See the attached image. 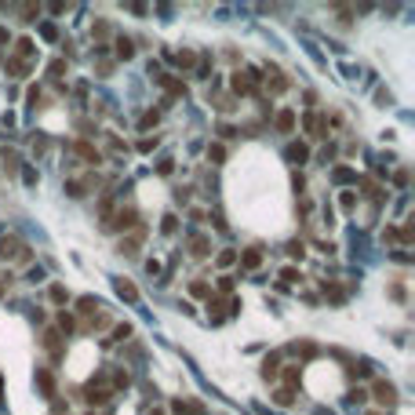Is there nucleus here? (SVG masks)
Wrapping results in <instances>:
<instances>
[{"instance_id":"f257e3e1","label":"nucleus","mask_w":415,"mask_h":415,"mask_svg":"<svg viewBox=\"0 0 415 415\" xmlns=\"http://www.w3.org/2000/svg\"><path fill=\"white\" fill-rule=\"evenodd\" d=\"M255 69H237L233 73V80H230V88H233V95H252L255 91Z\"/></svg>"},{"instance_id":"f03ea898","label":"nucleus","mask_w":415,"mask_h":415,"mask_svg":"<svg viewBox=\"0 0 415 415\" xmlns=\"http://www.w3.org/2000/svg\"><path fill=\"white\" fill-rule=\"evenodd\" d=\"M371 393H375V401H379L383 408H390V404L397 401V390H393V383H386V379H379L375 386H371Z\"/></svg>"},{"instance_id":"7ed1b4c3","label":"nucleus","mask_w":415,"mask_h":415,"mask_svg":"<svg viewBox=\"0 0 415 415\" xmlns=\"http://www.w3.org/2000/svg\"><path fill=\"white\" fill-rule=\"evenodd\" d=\"M266 84H270V91H288V88H292V80H288L277 66H266Z\"/></svg>"},{"instance_id":"20e7f679","label":"nucleus","mask_w":415,"mask_h":415,"mask_svg":"<svg viewBox=\"0 0 415 415\" xmlns=\"http://www.w3.org/2000/svg\"><path fill=\"white\" fill-rule=\"evenodd\" d=\"M186 248H190V255H193V259L212 255V244H208V237H204V233H193V237L186 240Z\"/></svg>"},{"instance_id":"39448f33","label":"nucleus","mask_w":415,"mask_h":415,"mask_svg":"<svg viewBox=\"0 0 415 415\" xmlns=\"http://www.w3.org/2000/svg\"><path fill=\"white\" fill-rule=\"evenodd\" d=\"M237 259H240L244 270H259V266H262V252H259V248H244Z\"/></svg>"},{"instance_id":"423d86ee","label":"nucleus","mask_w":415,"mask_h":415,"mask_svg":"<svg viewBox=\"0 0 415 415\" xmlns=\"http://www.w3.org/2000/svg\"><path fill=\"white\" fill-rule=\"evenodd\" d=\"M131 226H135V212H131V208H120L117 219H113L106 230H131Z\"/></svg>"},{"instance_id":"0eeeda50","label":"nucleus","mask_w":415,"mask_h":415,"mask_svg":"<svg viewBox=\"0 0 415 415\" xmlns=\"http://www.w3.org/2000/svg\"><path fill=\"white\" fill-rule=\"evenodd\" d=\"M142 237H146V230H135L128 240H120V255H139V244H142Z\"/></svg>"},{"instance_id":"6e6552de","label":"nucleus","mask_w":415,"mask_h":415,"mask_svg":"<svg viewBox=\"0 0 415 415\" xmlns=\"http://www.w3.org/2000/svg\"><path fill=\"white\" fill-rule=\"evenodd\" d=\"M303 128H306V135L324 139V128H320V117H317V113H306V117H303Z\"/></svg>"},{"instance_id":"1a4fd4ad","label":"nucleus","mask_w":415,"mask_h":415,"mask_svg":"<svg viewBox=\"0 0 415 415\" xmlns=\"http://www.w3.org/2000/svg\"><path fill=\"white\" fill-rule=\"evenodd\" d=\"M73 149H77L80 157H84V160H91V164H99V149H95L91 142H84V139H80V142H73Z\"/></svg>"},{"instance_id":"9d476101","label":"nucleus","mask_w":415,"mask_h":415,"mask_svg":"<svg viewBox=\"0 0 415 415\" xmlns=\"http://www.w3.org/2000/svg\"><path fill=\"white\" fill-rule=\"evenodd\" d=\"M292 128H295V113H292V109H280V113H277V131L288 135Z\"/></svg>"},{"instance_id":"9b49d317","label":"nucleus","mask_w":415,"mask_h":415,"mask_svg":"<svg viewBox=\"0 0 415 415\" xmlns=\"http://www.w3.org/2000/svg\"><path fill=\"white\" fill-rule=\"evenodd\" d=\"M117 295L128 299V303H135V299H139V288H135L131 280H117Z\"/></svg>"},{"instance_id":"f8f14e48","label":"nucleus","mask_w":415,"mask_h":415,"mask_svg":"<svg viewBox=\"0 0 415 415\" xmlns=\"http://www.w3.org/2000/svg\"><path fill=\"white\" fill-rule=\"evenodd\" d=\"M277 368H280V357L270 353V357L262 361V379H273V375H277Z\"/></svg>"},{"instance_id":"ddd939ff","label":"nucleus","mask_w":415,"mask_h":415,"mask_svg":"<svg viewBox=\"0 0 415 415\" xmlns=\"http://www.w3.org/2000/svg\"><path fill=\"white\" fill-rule=\"evenodd\" d=\"M306 157H310V149H306L303 142H292V146H288V160H299V164H303Z\"/></svg>"},{"instance_id":"4468645a","label":"nucleus","mask_w":415,"mask_h":415,"mask_svg":"<svg viewBox=\"0 0 415 415\" xmlns=\"http://www.w3.org/2000/svg\"><path fill=\"white\" fill-rule=\"evenodd\" d=\"M157 80H160V84L168 88L172 95H186V84H182V80H172V77H157Z\"/></svg>"},{"instance_id":"2eb2a0df","label":"nucleus","mask_w":415,"mask_h":415,"mask_svg":"<svg viewBox=\"0 0 415 415\" xmlns=\"http://www.w3.org/2000/svg\"><path fill=\"white\" fill-rule=\"evenodd\" d=\"M190 295H193V299H212V288H208L204 280H193V284H190Z\"/></svg>"},{"instance_id":"dca6fc26","label":"nucleus","mask_w":415,"mask_h":415,"mask_svg":"<svg viewBox=\"0 0 415 415\" xmlns=\"http://www.w3.org/2000/svg\"><path fill=\"white\" fill-rule=\"evenodd\" d=\"M15 248H18V240H11V237H4V240H0V259H15L18 252H15Z\"/></svg>"},{"instance_id":"f3484780","label":"nucleus","mask_w":415,"mask_h":415,"mask_svg":"<svg viewBox=\"0 0 415 415\" xmlns=\"http://www.w3.org/2000/svg\"><path fill=\"white\" fill-rule=\"evenodd\" d=\"M109 397H113V390H95V386L88 390V404H106Z\"/></svg>"},{"instance_id":"a211bd4d","label":"nucleus","mask_w":415,"mask_h":415,"mask_svg":"<svg viewBox=\"0 0 415 415\" xmlns=\"http://www.w3.org/2000/svg\"><path fill=\"white\" fill-rule=\"evenodd\" d=\"M33 48H36V44H33V40H29V36H22V40H18V44H15V51H18V59H22V62H26V59L33 55Z\"/></svg>"},{"instance_id":"6ab92c4d","label":"nucleus","mask_w":415,"mask_h":415,"mask_svg":"<svg viewBox=\"0 0 415 415\" xmlns=\"http://www.w3.org/2000/svg\"><path fill=\"white\" fill-rule=\"evenodd\" d=\"M4 172H8V175L18 172V153H15V149H4Z\"/></svg>"},{"instance_id":"aec40b11","label":"nucleus","mask_w":415,"mask_h":415,"mask_svg":"<svg viewBox=\"0 0 415 415\" xmlns=\"http://www.w3.org/2000/svg\"><path fill=\"white\" fill-rule=\"evenodd\" d=\"M131 55H135L131 40H128V36H120V40H117V59H131Z\"/></svg>"},{"instance_id":"412c9836","label":"nucleus","mask_w":415,"mask_h":415,"mask_svg":"<svg viewBox=\"0 0 415 415\" xmlns=\"http://www.w3.org/2000/svg\"><path fill=\"white\" fill-rule=\"evenodd\" d=\"M324 299H331V303H343V299H346V292H343L339 284H324Z\"/></svg>"},{"instance_id":"4be33fe9","label":"nucleus","mask_w":415,"mask_h":415,"mask_svg":"<svg viewBox=\"0 0 415 415\" xmlns=\"http://www.w3.org/2000/svg\"><path fill=\"white\" fill-rule=\"evenodd\" d=\"M8 69H11L15 77H26V73H29V62H22V59H8Z\"/></svg>"},{"instance_id":"5701e85b","label":"nucleus","mask_w":415,"mask_h":415,"mask_svg":"<svg viewBox=\"0 0 415 415\" xmlns=\"http://www.w3.org/2000/svg\"><path fill=\"white\" fill-rule=\"evenodd\" d=\"M280 280H284V284H295V280H303V273H299L295 266H284V270H280Z\"/></svg>"},{"instance_id":"b1692460","label":"nucleus","mask_w":415,"mask_h":415,"mask_svg":"<svg viewBox=\"0 0 415 415\" xmlns=\"http://www.w3.org/2000/svg\"><path fill=\"white\" fill-rule=\"evenodd\" d=\"M36 383H40V390H44L48 397H55V386H51V375H48V371H40V375H36Z\"/></svg>"},{"instance_id":"393cba45","label":"nucleus","mask_w":415,"mask_h":415,"mask_svg":"<svg viewBox=\"0 0 415 415\" xmlns=\"http://www.w3.org/2000/svg\"><path fill=\"white\" fill-rule=\"evenodd\" d=\"M44 346L59 357V331H44Z\"/></svg>"},{"instance_id":"a878e982","label":"nucleus","mask_w":415,"mask_h":415,"mask_svg":"<svg viewBox=\"0 0 415 415\" xmlns=\"http://www.w3.org/2000/svg\"><path fill=\"white\" fill-rule=\"evenodd\" d=\"M237 262V252H233V248H222V252H219V266H233Z\"/></svg>"},{"instance_id":"bb28decb","label":"nucleus","mask_w":415,"mask_h":415,"mask_svg":"<svg viewBox=\"0 0 415 415\" xmlns=\"http://www.w3.org/2000/svg\"><path fill=\"white\" fill-rule=\"evenodd\" d=\"M175 62H179L182 69H190V66L197 62V55H193V51H179V55H175Z\"/></svg>"},{"instance_id":"cd10ccee","label":"nucleus","mask_w":415,"mask_h":415,"mask_svg":"<svg viewBox=\"0 0 415 415\" xmlns=\"http://www.w3.org/2000/svg\"><path fill=\"white\" fill-rule=\"evenodd\" d=\"M160 120V113L157 109H149V113H142V120H139V128H153V124Z\"/></svg>"},{"instance_id":"c85d7f7f","label":"nucleus","mask_w":415,"mask_h":415,"mask_svg":"<svg viewBox=\"0 0 415 415\" xmlns=\"http://www.w3.org/2000/svg\"><path fill=\"white\" fill-rule=\"evenodd\" d=\"M273 401H277L280 408H288V404H292L295 397H292V390H277V393H273Z\"/></svg>"},{"instance_id":"c756f323","label":"nucleus","mask_w":415,"mask_h":415,"mask_svg":"<svg viewBox=\"0 0 415 415\" xmlns=\"http://www.w3.org/2000/svg\"><path fill=\"white\" fill-rule=\"evenodd\" d=\"M299 379H303L299 368H288V371H284V383H288V386H299Z\"/></svg>"},{"instance_id":"7c9ffc66","label":"nucleus","mask_w":415,"mask_h":415,"mask_svg":"<svg viewBox=\"0 0 415 415\" xmlns=\"http://www.w3.org/2000/svg\"><path fill=\"white\" fill-rule=\"evenodd\" d=\"M128 335H131V324H117V328H113V343L128 339Z\"/></svg>"},{"instance_id":"2f4dec72","label":"nucleus","mask_w":415,"mask_h":415,"mask_svg":"<svg viewBox=\"0 0 415 415\" xmlns=\"http://www.w3.org/2000/svg\"><path fill=\"white\" fill-rule=\"evenodd\" d=\"M219 292H222V295H230V292H233V277H230V273H222V277H219Z\"/></svg>"},{"instance_id":"473e14b6","label":"nucleus","mask_w":415,"mask_h":415,"mask_svg":"<svg viewBox=\"0 0 415 415\" xmlns=\"http://www.w3.org/2000/svg\"><path fill=\"white\" fill-rule=\"evenodd\" d=\"M160 230H164V233H175V230H179V219H175V215H164V226H160Z\"/></svg>"},{"instance_id":"72a5a7b5","label":"nucleus","mask_w":415,"mask_h":415,"mask_svg":"<svg viewBox=\"0 0 415 415\" xmlns=\"http://www.w3.org/2000/svg\"><path fill=\"white\" fill-rule=\"evenodd\" d=\"M350 179H357L350 168H335V182H350Z\"/></svg>"},{"instance_id":"f704fd0d","label":"nucleus","mask_w":415,"mask_h":415,"mask_svg":"<svg viewBox=\"0 0 415 415\" xmlns=\"http://www.w3.org/2000/svg\"><path fill=\"white\" fill-rule=\"evenodd\" d=\"M353 204H357V197L346 190V193H343V212H353Z\"/></svg>"},{"instance_id":"c9c22d12","label":"nucleus","mask_w":415,"mask_h":415,"mask_svg":"<svg viewBox=\"0 0 415 415\" xmlns=\"http://www.w3.org/2000/svg\"><path fill=\"white\" fill-rule=\"evenodd\" d=\"M59 328H62V331H73V317H69V313H59Z\"/></svg>"},{"instance_id":"e433bc0d","label":"nucleus","mask_w":415,"mask_h":415,"mask_svg":"<svg viewBox=\"0 0 415 415\" xmlns=\"http://www.w3.org/2000/svg\"><path fill=\"white\" fill-rule=\"evenodd\" d=\"M390 295H393L397 303H404V284H390Z\"/></svg>"},{"instance_id":"4c0bfd02","label":"nucleus","mask_w":415,"mask_h":415,"mask_svg":"<svg viewBox=\"0 0 415 415\" xmlns=\"http://www.w3.org/2000/svg\"><path fill=\"white\" fill-rule=\"evenodd\" d=\"M51 299H55V303H66L69 295H66V288H59V284H55V288H51Z\"/></svg>"},{"instance_id":"58836bf2","label":"nucleus","mask_w":415,"mask_h":415,"mask_svg":"<svg viewBox=\"0 0 415 415\" xmlns=\"http://www.w3.org/2000/svg\"><path fill=\"white\" fill-rule=\"evenodd\" d=\"M77 306H80V313H91V306H95V299H91V295H84V299H80Z\"/></svg>"},{"instance_id":"ea45409f","label":"nucleus","mask_w":415,"mask_h":415,"mask_svg":"<svg viewBox=\"0 0 415 415\" xmlns=\"http://www.w3.org/2000/svg\"><path fill=\"white\" fill-rule=\"evenodd\" d=\"M208 157H212V160H222L226 149H222V146H208Z\"/></svg>"},{"instance_id":"a19ab883","label":"nucleus","mask_w":415,"mask_h":415,"mask_svg":"<svg viewBox=\"0 0 415 415\" xmlns=\"http://www.w3.org/2000/svg\"><path fill=\"white\" fill-rule=\"evenodd\" d=\"M288 255H295V259H303V244H299V240H292V244H288Z\"/></svg>"},{"instance_id":"79ce46f5","label":"nucleus","mask_w":415,"mask_h":415,"mask_svg":"<svg viewBox=\"0 0 415 415\" xmlns=\"http://www.w3.org/2000/svg\"><path fill=\"white\" fill-rule=\"evenodd\" d=\"M62 69H66V62H62V59H55V62H51V66H48V73H51V77H59V73H62Z\"/></svg>"},{"instance_id":"37998d69","label":"nucleus","mask_w":415,"mask_h":415,"mask_svg":"<svg viewBox=\"0 0 415 415\" xmlns=\"http://www.w3.org/2000/svg\"><path fill=\"white\" fill-rule=\"evenodd\" d=\"M157 142H160V139H157V135H153V139H142V142H139V149H142V153H149V149H153V146H157Z\"/></svg>"},{"instance_id":"c03bdc74","label":"nucleus","mask_w":415,"mask_h":415,"mask_svg":"<svg viewBox=\"0 0 415 415\" xmlns=\"http://www.w3.org/2000/svg\"><path fill=\"white\" fill-rule=\"evenodd\" d=\"M113 383H117V386H128L131 379H128V371H117V375H113Z\"/></svg>"},{"instance_id":"a18cd8bd","label":"nucleus","mask_w":415,"mask_h":415,"mask_svg":"<svg viewBox=\"0 0 415 415\" xmlns=\"http://www.w3.org/2000/svg\"><path fill=\"white\" fill-rule=\"evenodd\" d=\"M22 15H26V22H33V15H40V8H33V4H26V8H22Z\"/></svg>"},{"instance_id":"49530a36","label":"nucleus","mask_w":415,"mask_h":415,"mask_svg":"<svg viewBox=\"0 0 415 415\" xmlns=\"http://www.w3.org/2000/svg\"><path fill=\"white\" fill-rule=\"evenodd\" d=\"M299 353H303V357H313V353H317V346H313V343H303V346H299Z\"/></svg>"},{"instance_id":"de8ad7c7","label":"nucleus","mask_w":415,"mask_h":415,"mask_svg":"<svg viewBox=\"0 0 415 415\" xmlns=\"http://www.w3.org/2000/svg\"><path fill=\"white\" fill-rule=\"evenodd\" d=\"M368 415H383V411H368Z\"/></svg>"},{"instance_id":"09e8293b","label":"nucleus","mask_w":415,"mask_h":415,"mask_svg":"<svg viewBox=\"0 0 415 415\" xmlns=\"http://www.w3.org/2000/svg\"><path fill=\"white\" fill-rule=\"evenodd\" d=\"M0 295H4V284H0Z\"/></svg>"},{"instance_id":"8fccbe9b","label":"nucleus","mask_w":415,"mask_h":415,"mask_svg":"<svg viewBox=\"0 0 415 415\" xmlns=\"http://www.w3.org/2000/svg\"><path fill=\"white\" fill-rule=\"evenodd\" d=\"M153 415H160V411H153Z\"/></svg>"}]
</instances>
